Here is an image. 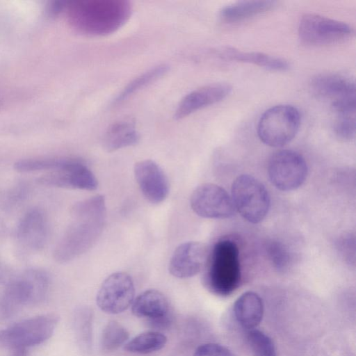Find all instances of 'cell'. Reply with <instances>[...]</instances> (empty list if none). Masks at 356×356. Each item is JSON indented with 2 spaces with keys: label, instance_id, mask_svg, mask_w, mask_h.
<instances>
[{
  "label": "cell",
  "instance_id": "23",
  "mask_svg": "<svg viewBox=\"0 0 356 356\" xmlns=\"http://www.w3.org/2000/svg\"><path fill=\"white\" fill-rule=\"evenodd\" d=\"M167 343V337L156 331L143 332L124 344V350L139 354H148L162 349Z\"/></svg>",
  "mask_w": 356,
  "mask_h": 356
},
{
  "label": "cell",
  "instance_id": "30",
  "mask_svg": "<svg viewBox=\"0 0 356 356\" xmlns=\"http://www.w3.org/2000/svg\"><path fill=\"white\" fill-rule=\"evenodd\" d=\"M268 252L270 259L277 269L283 270L289 266L291 261V255L282 243H271L268 247Z\"/></svg>",
  "mask_w": 356,
  "mask_h": 356
},
{
  "label": "cell",
  "instance_id": "32",
  "mask_svg": "<svg viewBox=\"0 0 356 356\" xmlns=\"http://www.w3.org/2000/svg\"><path fill=\"white\" fill-rule=\"evenodd\" d=\"M15 274L4 264L0 263V284L4 286L11 280Z\"/></svg>",
  "mask_w": 356,
  "mask_h": 356
},
{
  "label": "cell",
  "instance_id": "28",
  "mask_svg": "<svg viewBox=\"0 0 356 356\" xmlns=\"http://www.w3.org/2000/svg\"><path fill=\"white\" fill-rule=\"evenodd\" d=\"M247 341L254 356H276L273 341L263 332L250 330L247 334Z\"/></svg>",
  "mask_w": 356,
  "mask_h": 356
},
{
  "label": "cell",
  "instance_id": "20",
  "mask_svg": "<svg viewBox=\"0 0 356 356\" xmlns=\"http://www.w3.org/2000/svg\"><path fill=\"white\" fill-rule=\"evenodd\" d=\"M140 140V134L136 129L135 122L131 120H120L111 124L102 138V145L108 152L136 145Z\"/></svg>",
  "mask_w": 356,
  "mask_h": 356
},
{
  "label": "cell",
  "instance_id": "12",
  "mask_svg": "<svg viewBox=\"0 0 356 356\" xmlns=\"http://www.w3.org/2000/svg\"><path fill=\"white\" fill-rule=\"evenodd\" d=\"M190 204L197 215L205 218H227L236 212L232 197L223 188L211 183L198 186L191 196Z\"/></svg>",
  "mask_w": 356,
  "mask_h": 356
},
{
  "label": "cell",
  "instance_id": "4",
  "mask_svg": "<svg viewBox=\"0 0 356 356\" xmlns=\"http://www.w3.org/2000/svg\"><path fill=\"white\" fill-rule=\"evenodd\" d=\"M49 278L40 268H29L16 275L6 285L0 298V316L6 318L23 306L43 300L48 292Z\"/></svg>",
  "mask_w": 356,
  "mask_h": 356
},
{
  "label": "cell",
  "instance_id": "29",
  "mask_svg": "<svg viewBox=\"0 0 356 356\" xmlns=\"http://www.w3.org/2000/svg\"><path fill=\"white\" fill-rule=\"evenodd\" d=\"M355 113L336 114L334 131L337 137L343 141H350L355 136Z\"/></svg>",
  "mask_w": 356,
  "mask_h": 356
},
{
  "label": "cell",
  "instance_id": "27",
  "mask_svg": "<svg viewBox=\"0 0 356 356\" xmlns=\"http://www.w3.org/2000/svg\"><path fill=\"white\" fill-rule=\"evenodd\" d=\"M65 158L42 157L30 158L17 161L14 164L15 170L27 173L38 171H52L59 168Z\"/></svg>",
  "mask_w": 356,
  "mask_h": 356
},
{
  "label": "cell",
  "instance_id": "17",
  "mask_svg": "<svg viewBox=\"0 0 356 356\" xmlns=\"http://www.w3.org/2000/svg\"><path fill=\"white\" fill-rule=\"evenodd\" d=\"M227 83H216L199 88L181 99L175 111L176 120L182 119L191 113L225 99L232 91Z\"/></svg>",
  "mask_w": 356,
  "mask_h": 356
},
{
  "label": "cell",
  "instance_id": "22",
  "mask_svg": "<svg viewBox=\"0 0 356 356\" xmlns=\"http://www.w3.org/2000/svg\"><path fill=\"white\" fill-rule=\"evenodd\" d=\"M275 1H243L228 5L220 12L221 19L227 22L243 21L271 10Z\"/></svg>",
  "mask_w": 356,
  "mask_h": 356
},
{
  "label": "cell",
  "instance_id": "9",
  "mask_svg": "<svg viewBox=\"0 0 356 356\" xmlns=\"http://www.w3.org/2000/svg\"><path fill=\"white\" fill-rule=\"evenodd\" d=\"M268 176L278 189L289 191L299 188L305 181L307 165L297 152L283 149L273 154L268 165Z\"/></svg>",
  "mask_w": 356,
  "mask_h": 356
},
{
  "label": "cell",
  "instance_id": "5",
  "mask_svg": "<svg viewBox=\"0 0 356 356\" xmlns=\"http://www.w3.org/2000/svg\"><path fill=\"white\" fill-rule=\"evenodd\" d=\"M58 317L53 314L26 318L0 330V348L22 350L39 345L54 334Z\"/></svg>",
  "mask_w": 356,
  "mask_h": 356
},
{
  "label": "cell",
  "instance_id": "24",
  "mask_svg": "<svg viewBox=\"0 0 356 356\" xmlns=\"http://www.w3.org/2000/svg\"><path fill=\"white\" fill-rule=\"evenodd\" d=\"M168 70L169 66L162 64L141 74L123 88L113 100V103L118 104L123 102L136 92L163 76Z\"/></svg>",
  "mask_w": 356,
  "mask_h": 356
},
{
  "label": "cell",
  "instance_id": "31",
  "mask_svg": "<svg viewBox=\"0 0 356 356\" xmlns=\"http://www.w3.org/2000/svg\"><path fill=\"white\" fill-rule=\"evenodd\" d=\"M193 356H234L227 348L216 343H206L200 346Z\"/></svg>",
  "mask_w": 356,
  "mask_h": 356
},
{
  "label": "cell",
  "instance_id": "11",
  "mask_svg": "<svg viewBox=\"0 0 356 356\" xmlns=\"http://www.w3.org/2000/svg\"><path fill=\"white\" fill-rule=\"evenodd\" d=\"M38 182L49 187L94 191L98 181L92 172L81 161L65 158L62 165L38 179Z\"/></svg>",
  "mask_w": 356,
  "mask_h": 356
},
{
  "label": "cell",
  "instance_id": "6",
  "mask_svg": "<svg viewBox=\"0 0 356 356\" xmlns=\"http://www.w3.org/2000/svg\"><path fill=\"white\" fill-rule=\"evenodd\" d=\"M300 124V115L296 107L277 105L262 114L257 125V134L266 145L282 147L294 138Z\"/></svg>",
  "mask_w": 356,
  "mask_h": 356
},
{
  "label": "cell",
  "instance_id": "15",
  "mask_svg": "<svg viewBox=\"0 0 356 356\" xmlns=\"http://www.w3.org/2000/svg\"><path fill=\"white\" fill-rule=\"evenodd\" d=\"M49 233L47 218L39 208H32L20 218L16 229L19 244L24 249L35 252L45 245Z\"/></svg>",
  "mask_w": 356,
  "mask_h": 356
},
{
  "label": "cell",
  "instance_id": "26",
  "mask_svg": "<svg viewBox=\"0 0 356 356\" xmlns=\"http://www.w3.org/2000/svg\"><path fill=\"white\" fill-rule=\"evenodd\" d=\"M92 314L87 308L79 309L74 316V330L78 342L85 350H89L92 341Z\"/></svg>",
  "mask_w": 356,
  "mask_h": 356
},
{
  "label": "cell",
  "instance_id": "25",
  "mask_svg": "<svg viewBox=\"0 0 356 356\" xmlns=\"http://www.w3.org/2000/svg\"><path fill=\"white\" fill-rule=\"evenodd\" d=\"M129 337L127 329L115 321H110L103 329L100 346L103 351L111 352L124 344Z\"/></svg>",
  "mask_w": 356,
  "mask_h": 356
},
{
  "label": "cell",
  "instance_id": "14",
  "mask_svg": "<svg viewBox=\"0 0 356 356\" xmlns=\"http://www.w3.org/2000/svg\"><path fill=\"white\" fill-rule=\"evenodd\" d=\"M134 175L143 196L151 203L163 202L169 193V183L161 167L152 160L135 164Z\"/></svg>",
  "mask_w": 356,
  "mask_h": 356
},
{
  "label": "cell",
  "instance_id": "10",
  "mask_svg": "<svg viewBox=\"0 0 356 356\" xmlns=\"http://www.w3.org/2000/svg\"><path fill=\"white\" fill-rule=\"evenodd\" d=\"M135 287L131 277L116 272L102 282L96 297L99 308L109 314H117L129 308L134 300Z\"/></svg>",
  "mask_w": 356,
  "mask_h": 356
},
{
  "label": "cell",
  "instance_id": "2",
  "mask_svg": "<svg viewBox=\"0 0 356 356\" xmlns=\"http://www.w3.org/2000/svg\"><path fill=\"white\" fill-rule=\"evenodd\" d=\"M71 26L89 35H104L122 26L131 13L124 0L66 1L65 10Z\"/></svg>",
  "mask_w": 356,
  "mask_h": 356
},
{
  "label": "cell",
  "instance_id": "19",
  "mask_svg": "<svg viewBox=\"0 0 356 356\" xmlns=\"http://www.w3.org/2000/svg\"><path fill=\"white\" fill-rule=\"evenodd\" d=\"M234 312L237 322L248 330H252L261 322L264 305L259 295L253 291L243 293L236 300Z\"/></svg>",
  "mask_w": 356,
  "mask_h": 356
},
{
  "label": "cell",
  "instance_id": "18",
  "mask_svg": "<svg viewBox=\"0 0 356 356\" xmlns=\"http://www.w3.org/2000/svg\"><path fill=\"white\" fill-rule=\"evenodd\" d=\"M312 92L319 97L334 102L355 97L354 80L344 74L324 73L314 76L310 83Z\"/></svg>",
  "mask_w": 356,
  "mask_h": 356
},
{
  "label": "cell",
  "instance_id": "16",
  "mask_svg": "<svg viewBox=\"0 0 356 356\" xmlns=\"http://www.w3.org/2000/svg\"><path fill=\"white\" fill-rule=\"evenodd\" d=\"M131 305L133 314L147 319L153 327L164 328L171 321L169 302L158 290L149 289L143 292Z\"/></svg>",
  "mask_w": 356,
  "mask_h": 356
},
{
  "label": "cell",
  "instance_id": "7",
  "mask_svg": "<svg viewBox=\"0 0 356 356\" xmlns=\"http://www.w3.org/2000/svg\"><path fill=\"white\" fill-rule=\"evenodd\" d=\"M231 197L236 211L251 223H259L268 213V193L263 184L251 175H241L236 178Z\"/></svg>",
  "mask_w": 356,
  "mask_h": 356
},
{
  "label": "cell",
  "instance_id": "3",
  "mask_svg": "<svg viewBox=\"0 0 356 356\" xmlns=\"http://www.w3.org/2000/svg\"><path fill=\"white\" fill-rule=\"evenodd\" d=\"M241 280V266L237 243L229 238L218 241L210 248L204 268V285L214 294L227 296L238 287Z\"/></svg>",
  "mask_w": 356,
  "mask_h": 356
},
{
  "label": "cell",
  "instance_id": "21",
  "mask_svg": "<svg viewBox=\"0 0 356 356\" xmlns=\"http://www.w3.org/2000/svg\"><path fill=\"white\" fill-rule=\"evenodd\" d=\"M218 55L225 59L252 63L274 71H286L290 65L287 60L264 53L242 51L232 47H225L218 51Z\"/></svg>",
  "mask_w": 356,
  "mask_h": 356
},
{
  "label": "cell",
  "instance_id": "1",
  "mask_svg": "<svg viewBox=\"0 0 356 356\" xmlns=\"http://www.w3.org/2000/svg\"><path fill=\"white\" fill-rule=\"evenodd\" d=\"M72 221L56 245L53 257L65 264L87 252L101 235L106 221L104 197L96 195L74 204Z\"/></svg>",
  "mask_w": 356,
  "mask_h": 356
},
{
  "label": "cell",
  "instance_id": "13",
  "mask_svg": "<svg viewBox=\"0 0 356 356\" xmlns=\"http://www.w3.org/2000/svg\"><path fill=\"white\" fill-rule=\"evenodd\" d=\"M210 248L205 243L189 241L180 244L169 262V272L178 278H188L204 270Z\"/></svg>",
  "mask_w": 356,
  "mask_h": 356
},
{
  "label": "cell",
  "instance_id": "8",
  "mask_svg": "<svg viewBox=\"0 0 356 356\" xmlns=\"http://www.w3.org/2000/svg\"><path fill=\"white\" fill-rule=\"evenodd\" d=\"M353 34L348 24L316 14H306L298 26L300 41L309 46H323L337 43Z\"/></svg>",
  "mask_w": 356,
  "mask_h": 356
}]
</instances>
